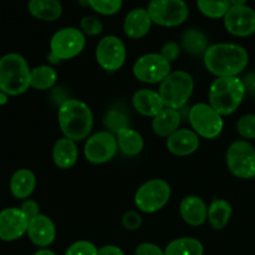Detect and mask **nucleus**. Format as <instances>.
Instances as JSON below:
<instances>
[{
  "label": "nucleus",
  "mask_w": 255,
  "mask_h": 255,
  "mask_svg": "<svg viewBox=\"0 0 255 255\" xmlns=\"http://www.w3.org/2000/svg\"><path fill=\"white\" fill-rule=\"evenodd\" d=\"M228 1L232 6H239V5H246L248 0H228Z\"/></svg>",
  "instance_id": "37998d69"
},
{
  "label": "nucleus",
  "mask_w": 255,
  "mask_h": 255,
  "mask_svg": "<svg viewBox=\"0 0 255 255\" xmlns=\"http://www.w3.org/2000/svg\"><path fill=\"white\" fill-rule=\"evenodd\" d=\"M203 60L206 69L217 77H233L244 71L249 55L241 45L219 42L208 47Z\"/></svg>",
  "instance_id": "f257e3e1"
},
{
  "label": "nucleus",
  "mask_w": 255,
  "mask_h": 255,
  "mask_svg": "<svg viewBox=\"0 0 255 255\" xmlns=\"http://www.w3.org/2000/svg\"><path fill=\"white\" fill-rule=\"evenodd\" d=\"M7 102V95L5 92L0 91V106L5 105Z\"/></svg>",
  "instance_id": "c03bdc74"
},
{
  "label": "nucleus",
  "mask_w": 255,
  "mask_h": 255,
  "mask_svg": "<svg viewBox=\"0 0 255 255\" xmlns=\"http://www.w3.org/2000/svg\"><path fill=\"white\" fill-rule=\"evenodd\" d=\"M86 45V37L80 29L64 27L52 35L50 40V54L60 61L70 60L81 54Z\"/></svg>",
  "instance_id": "9d476101"
},
{
  "label": "nucleus",
  "mask_w": 255,
  "mask_h": 255,
  "mask_svg": "<svg viewBox=\"0 0 255 255\" xmlns=\"http://www.w3.org/2000/svg\"><path fill=\"white\" fill-rule=\"evenodd\" d=\"M122 224H124L125 228H127L128 231H136L141 227L142 224V218L137 212L134 211H128L124 214L122 217Z\"/></svg>",
  "instance_id": "c9c22d12"
},
{
  "label": "nucleus",
  "mask_w": 255,
  "mask_h": 255,
  "mask_svg": "<svg viewBox=\"0 0 255 255\" xmlns=\"http://www.w3.org/2000/svg\"><path fill=\"white\" fill-rule=\"evenodd\" d=\"M80 27L85 35L97 36L104 30V24H102L101 20L95 16H84L80 21Z\"/></svg>",
  "instance_id": "72a5a7b5"
},
{
  "label": "nucleus",
  "mask_w": 255,
  "mask_h": 255,
  "mask_svg": "<svg viewBox=\"0 0 255 255\" xmlns=\"http://www.w3.org/2000/svg\"><path fill=\"white\" fill-rule=\"evenodd\" d=\"M26 60L19 54H6L0 59V91L7 96H19L30 87Z\"/></svg>",
  "instance_id": "20e7f679"
},
{
  "label": "nucleus",
  "mask_w": 255,
  "mask_h": 255,
  "mask_svg": "<svg viewBox=\"0 0 255 255\" xmlns=\"http://www.w3.org/2000/svg\"><path fill=\"white\" fill-rule=\"evenodd\" d=\"M179 212L187 224L199 227L208 219V207L202 198L197 196H188L182 199Z\"/></svg>",
  "instance_id": "aec40b11"
},
{
  "label": "nucleus",
  "mask_w": 255,
  "mask_h": 255,
  "mask_svg": "<svg viewBox=\"0 0 255 255\" xmlns=\"http://www.w3.org/2000/svg\"><path fill=\"white\" fill-rule=\"evenodd\" d=\"M246 94L243 80L238 76L218 77L209 87V105L221 116H229L238 110Z\"/></svg>",
  "instance_id": "7ed1b4c3"
},
{
  "label": "nucleus",
  "mask_w": 255,
  "mask_h": 255,
  "mask_svg": "<svg viewBox=\"0 0 255 255\" xmlns=\"http://www.w3.org/2000/svg\"><path fill=\"white\" fill-rule=\"evenodd\" d=\"M227 166L237 178L252 179L255 177V148L248 141H234L227 151Z\"/></svg>",
  "instance_id": "0eeeda50"
},
{
  "label": "nucleus",
  "mask_w": 255,
  "mask_h": 255,
  "mask_svg": "<svg viewBox=\"0 0 255 255\" xmlns=\"http://www.w3.org/2000/svg\"><path fill=\"white\" fill-rule=\"evenodd\" d=\"M233 209L232 206L224 199H214L208 207V222L216 231L226 228L231 221Z\"/></svg>",
  "instance_id": "a878e982"
},
{
  "label": "nucleus",
  "mask_w": 255,
  "mask_h": 255,
  "mask_svg": "<svg viewBox=\"0 0 255 255\" xmlns=\"http://www.w3.org/2000/svg\"><path fill=\"white\" fill-rule=\"evenodd\" d=\"M134 77L144 84H158L171 74V62L161 54L151 52L139 56L133 65Z\"/></svg>",
  "instance_id": "9b49d317"
},
{
  "label": "nucleus",
  "mask_w": 255,
  "mask_h": 255,
  "mask_svg": "<svg viewBox=\"0 0 255 255\" xmlns=\"http://www.w3.org/2000/svg\"><path fill=\"white\" fill-rule=\"evenodd\" d=\"M134 255H164V251L153 243H142L136 248Z\"/></svg>",
  "instance_id": "4c0bfd02"
},
{
  "label": "nucleus",
  "mask_w": 255,
  "mask_h": 255,
  "mask_svg": "<svg viewBox=\"0 0 255 255\" xmlns=\"http://www.w3.org/2000/svg\"><path fill=\"white\" fill-rule=\"evenodd\" d=\"M36 186L35 174L30 169H17L10 179V192L17 199H26L31 196Z\"/></svg>",
  "instance_id": "5701e85b"
},
{
  "label": "nucleus",
  "mask_w": 255,
  "mask_h": 255,
  "mask_svg": "<svg viewBox=\"0 0 255 255\" xmlns=\"http://www.w3.org/2000/svg\"><path fill=\"white\" fill-rule=\"evenodd\" d=\"M57 119L65 137L75 142L87 138L94 126L91 109L80 100H65L59 107Z\"/></svg>",
  "instance_id": "f03ea898"
},
{
  "label": "nucleus",
  "mask_w": 255,
  "mask_h": 255,
  "mask_svg": "<svg viewBox=\"0 0 255 255\" xmlns=\"http://www.w3.org/2000/svg\"><path fill=\"white\" fill-rule=\"evenodd\" d=\"M29 12L42 21H55L62 15V5L59 0H29Z\"/></svg>",
  "instance_id": "b1692460"
},
{
  "label": "nucleus",
  "mask_w": 255,
  "mask_h": 255,
  "mask_svg": "<svg viewBox=\"0 0 255 255\" xmlns=\"http://www.w3.org/2000/svg\"><path fill=\"white\" fill-rule=\"evenodd\" d=\"M188 121L198 136L213 139L223 131V119L209 104H197L188 111Z\"/></svg>",
  "instance_id": "1a4fd4ad"
},
{
  "label": "nucleus",
  "mask_w": 255,
  "mask_h": 255,
  "mask_svg": "<svg viewBox=\"0 0 255 255\" xmlns=\"http://www.w3.org/2000/svg\"><path fill=\"white\" fill-rule=\"evenodd\" d=\"M132 105L138 114L146 117H156L166 107L158 92L149 89H142L134 92Z\"/></svg>",
  "instance_id": "a211bd4d"
},
{
  "label": "nucleus",
  "mask_w": 255,
  "mask_h": 255,
  "mask_svg": "<svg viewBox=\"0 0 255 255\" xmlns=\"http://www.w3.org/2000/svg\"><path fill=\"white\" fill-rule=\"evenodd\" d=\"M147 11L152 22L164 27L182 25L189 15L188 5L183 0H151Z\"/></svg>",
  "instance_id": "6e6552de"
},
{
  "label": "nucleus",
  "mask_w": 255,
  "mask_h": 255,
  "mask_svg": "<svg viewBox=\"0 0 255 255\" xmlns=\"http://www.w3.org/2000/svg\"><path fill=\"white\" fill-rule=\"evenodd\" d=\"M116 138L117 143H119V149L122 153L126 154V156H137L143 149L144 142L141 133H138L134 129L129 128V127L117 132Z\"/></svg>",
  "instance_id": "393cba45"
},
{
  "label": "nucleus",
  "mask_w": 255,
  "mask_h": 255,
  "mask_svg": "<svg viewBox=\"0 0 255 255\" xmlns=\"http://www.w3.org/2000/svg\"><path fill=\"white\" fill-rule=\"evenodd\" d=\"M105 126L107 127V129H110V132H115L117 133L121 129L127 128L128 127V119H127L126 115L124 112H121L120 110L112 109L110 110L109 112L106 114L104 120Z\"/></svg>",
  "instance_id": "7c9ffc66"
},
{
  "label": "nucleus",
  "mask_w": 255,
  "mask_h": 255,
  "mask_svg": "<svg viewBox=\"0 0 255 255\" xmlns=\"http://www.w3.org/2000/svg\"><path fill=\"white\" fill-rule=\"evenodd\" d=\"M77 158H79V149H77L75 141L66 138V137L56 141L54 148H52V159L59 168H71L77 162Z\"/></svg>",
  "instance_id": "412c9836"
},
{
  "label": "nucleus",
  "mask_w": 255,
  "mask_h": 255,
  "mask_svg": "<svg viewBox=\"0 0 255 255\" xmlns=\"http://www.w3.org/2000/svg\"><path fill=\"white\" fill-rule=\"evenodd\" d=\"M193 77L186 71L171 72L158 89L159 96L162 97L164 106L168 109L181 110L186 106L189 97L193 94Z\"/></svg>",
  "instance_id": "39448f33"
},
{
  "label": "nucleus",
  "mask_w": 255,
  "mask_h": 255,
  "mask_svg": "<svg viewBox=\"0 0 255 255\" xmlns=\"http://www.w3.org/2000/svg\"><path fill=\"white\" fill-rule=\"evenodd\" d=\"M237 131L243 138L255 139V115L249 114L241 117L237 124Z\"/></svg>",
  "instance_id": "473e14b6"
},
{
  "label": "nucleus",
  "mask_w": 255,
  "mask_h": 255,
  "mask_svg": "<svg viewBox=\"0 0 255 255\" xmlns=\"http://www.w3.org/2000/svg\"><path fill=\"white\" fill-rule=\"evenodd\" d=\"M179 52H181V47H179V45L174 41H169V42H166V44L162 46V50L159 54H161L167 61L172 62L174 61V60H177V57L179 56Z\"/></svg>",
  "instance_id": "e433bc0d"
},
{
  "label": "nucleus",
  "mask_w": 255,
  "mask_h": 255,
  "mask_svg": "<svg viewBox=\"0 0 255 255\" xmlns=\"http://www.w3.org/2000/svg\"><path fill=\"white\" fill-rule=\"evenodd\" d=\"M182 46L191 55H202L206 54L208 50L209 44L206 35L197 29H189L182 35Z\"/></svg>",
  "instance_id": "c85d7f7f"
},
{
  "label": "nucleus",
  "mask_w": 255,
  "mask_h": 255,
  "mask_svg": "<svg viewBox=\"0 0 255 255\" xmlns=\"http://www.w3.org/2000/svg\"><path fill=\"white\" fill-rule=\"evenodd\" d=\"M29 219L20 208H6L0 212V241L14 242L27 232Z\"/></svg>",
  "instance_id": "2eb2a0df"
},
{
  "label": "nucleus",
  "mask_w": 255,
  "mask_h": 255,
  "mask_svg": "<svg viewBox=\"0 0 255 255\" xmlns=\"http://www.w3.org/2000/svg\"><path fill=\"white\" fill-rule=\"evenodd\" d=\"M20 209H21V212L25 214V217H26L29 221L34 218V217H36L37 214H40L39 204L35 201H32V199H25V201L22 202Z\"/></svg>",
  "instance_id": "58836bf2"
},
{
  "label": "nucleus",
  "mask_w": 255,
  "mask_h": 255,
  "mask_svg": "<svg viewBox=\"0 0 255 255\" xmlns=\"http://www.w3.org/2000/svg\"><path fill=\"white\" fill-rule=\"evenodd\" d=\"M99 255H125V253L117 246H105L99 249Z\"/></svg>",
  "instance_id": "a19ab883"
},
{
  "label": "nucleus",
  "mask_w": 255,
  "mask_h": 255,
  "mask_svg": "<svg viewBox=\"0 0 255 255\" xmlns=\"http://www.w3.org/2000/svg\"><path fill=\"white\" fill-rule=\"evenodd\" d=\"M65 255H99V249L91 242L79 241L67 248Z\"/></svg>",
  "instance_id": "f704fd0d"
},
{
  "label": "nucleus",
  "mask_w": 255,
  "mask_h": 255,
  "mask_svg": "<svg viewBox=\"0 0 255 255\" xmlns=\"http://www.w3.org/2000/svg\"><path fill=\"white\" fill-rule=\"evenodd\" d=\"M171 198V187L163 179H151L142 184L134 194V204L144 213L161 211Z\"/></svg>",
  "instance_id": "423d86ee"
},
{
  "label": "nucleus",
  "mask_w": 255,
  "mask_h": 255,
  "mask_svg": "<svg viewBox=\"0 0 255 255\" xmlns=\"http://www.w3.org/2000/svg\"><path fill=\"white\" fill-rule=\"evenodd\" d=\"M57 72L54 67L41 65L31 70L30 74V86L39 91L49 90L56 84Z\"/></svg>",
  "instance_id": "bb28decb"
},
{
  "label": "nucleus",
  "mask_w": 255,
  "mask_h": 255,
  "mask_svg": "<svg viewBox=\"0 0 255 255\" xmlns=\"http://www.w3.org/2000/svg\"><path fill=\"white\" fill-rule=\"evenodd\" d=\"M126 46L124 41L114 35L100 40L96 46V61L105 71H117L126 61Z\"/></svg>",
  "instance_id": "ddd939ff"
},
{
  "label": "nucleus",
  "mask_w": 255,
  "mask_h": 255,
  "mask_svg": "<svg viewBox=\"0 0 255 255\" xmlns=\"http://www.w3.org/2000/svg\"><path fill=\"white\" fill-rule=\"evenodd\" d=\"M124 0H87V4L101 15H115L122 7Z\"/></svg>",
  "instance_id": "2f4dec72"
},
{
  "label": "nucleus",
  "mask_w": 255,
  "mask_h": 255,
  "mask_svg": "<svg viewBox=\"0 0 255 255\" xmlns=\"http://www.w3.org/2000/svg\"><path fill=\"white\" fill-rule=\"evenodd\" d=\"M223 20L227 31L233 36L247 37L255 34V10L251 6H231Z\"/></svg>",
  "instance_id": "4468645a"
},
{
  "label": "nucleus",
  "mask_w": 255,
  "mask_h": 255,
  "mask_svg": "<svg viewBox=\"0 0 255 255\" xmlns=\"http://www.w3.org/2000/svg\"><path fill=\"white\" fill-rule=\"evenodd\" d=\"M243 84L246 86L247 92L255 96V72H251L243 79Z\"/></svg>",
  "instance_id": "ea45409f"
},
{
  "label": "nucleus",
  "mask_w": 255,
  "mask_h": 255,
  "mask_svg": "<svg viewBox=\"0 0 255 255\" xmlns=\"http://www.w3.org/2000/svg\"><path fill=\"white\" fill-rule=\"evenodd\" d=\"M119 143L114 133L110 131H100L92 134L85 143V158L94 164H102L111 161L117 153Z\"/></svg>",
  "instance_id": "f8f14e48"
},
{
  "label": "nucleus",
  "mask_w": 255,
  "mask_h": 255,
  "mask_svg": "<svg viewBox=\"0 0 255 255\" xmlns=\"http://www.w3.org/2000/svg\"><path fill=\"white\" fill-rule=\"evenodd\" d=\"M203 244L196 238H178L164 249V255H203Z\"/></svg>",
  "instance_id": "cd10ccee"
},
{
  "label": "nucleus",
  "mask_w": 255,
  "mask_h": 255,
  "mask_svg": "<svg viewBox=\"0 0 255 255\" xmlns=\"http://www.w3.org/2000/svg\"><path fill=\"white\" fill-rule=\"evenodd\" d=\"M181 125V114L179 110L168 109L164 107L152 121V129L159 137H167L173 134L177 129H179Z\"/></svg>",
  "instance_id": "4be33fe9"
},
{
  "label": "nucleus",
  "mask_w": 255,
  "mask_h": 255,
  "mask_svg": "<svg viewBox=\"0 0 255 255\" xmlns=\"http://www.w3.org/2000/svg\"><path fill=\"white\" fill-rule=\"evenodd\" d=\"M199 147V136L188 128L177 129L167 138V148L176 156H189Z\"/></svg>",
  "instance_id": "f3484780"
},
{
  "label": "nucleus",
  "mask_w": 255,
  "mask_h": 255,
  "mask_svg": "<svg viewBox=\"0 0 255 255\" xmlns=\"http://www.w3.org/2000/svg\"><path fill=\"white\" fill-rule=\"evenodd\" d=\"M34 255H56V254H55L52 251H50V249H40V251H37Z\"/></svg>",
  "instance_id": "79ce46f5"
},
{
  "label": "nucleus",
  "mask_w": 255,
  "mask_h": 255,
  "mask_svg": "<svg viewBox=\"0 0 255 255\" xmlns=\"http://www.w3.org/2000/svg\"><path fill=\"white\" fill-rule=\"evenodd\" d=\"M197 6L204 16L221 19L226 16L232 5L228 0H197Z\"/></svg>",
  "instance_id": "c756f323"
},
{
  "label": "nucleus",
  "mask_w": 255,
  "mask_h": 255,
  "mask_svg": "<svg viewBox=\"0 0 255 255\" xmlns=\"http://www.w3.org/2000/svg\"><path fill=\"white\" fill-rule=\"evenodd\" d=\"M152 19L148 11L142 7L131 10L124 21V31L129 39H142L149 32Z\"/></svg>",
  "instance_id": "6ab92c4d"
},
{
  "label": "nucleus",
  "mask_w": 255,
  "mask_h": 255,
  "mask_svg": "<svg viewBox=\"0 0 255 255\" xmlns=\"http://www.w3.org/2000/svg\"><path fill=\"white\" fill-rule=\"evenodd\" d=\"M26 234L35 246L46 248L54 243L56 238V228L49 217L45 214H37L29 221Z\"/></svg>",
  "instance_id": "dca6fc26"
}]
</instances>
